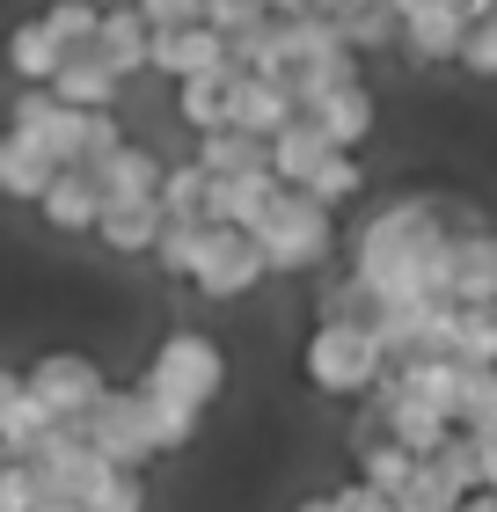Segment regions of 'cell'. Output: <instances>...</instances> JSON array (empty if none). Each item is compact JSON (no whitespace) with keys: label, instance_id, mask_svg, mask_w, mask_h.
I'll return each instance as SVG.
<instances>
[{"label":"cell","instance_id":"41","mask_svg":"<svg viewBox=\"0 0 497 512\" xmlns=\"http://www.w3.org/2000/svg\"><path fill=\"white\" fill-rule=\"evenodd\" d=\"M468 439H476V483H483V491L497 498V425H483V432H468Z\"/></svg>","mask_w":497,"mask_h":512},{"label":"cell","instance_id":"26","mask_svg":"<svg viewBox=\"0 0 497 512\" xmlns=\"http://www.w3.org/2000/svg\"><path fill=\"white\" fill-rule=\"evenodd\" d=\"M454 352L468 366H497V293L454 300Z\"/></svg>","mask_w":497,"mask_h":512},{"label":"cell","instance_id":"10","mask_svg":"<svg viewBox=\"0 0 497 512\" xmlns=\"http://www.w3.org/2000/svg\"><path fill=\"white\" fill-rule=\"evenodd\" d=\"M278 198H286V183H278L271 169H256V176H227V183H212V198H205V227L256 235V227L278 213Z\"/></svg>","mask_w":497,"mask_h":512},{"label":"cell","instance_id":"27","mask_svg":"<svg viewBox=\"0 0 497 512\" xmlns=\"http://www.w3.org/2000/svg\"><path fill=\"white\" fill-rule=\"evenodd\" d=\"M198 169L212 176V183H227V176H256L264 169V139H249V132H212V139H198Z\"/></svg>","mask_w":497,"mask_h":512},{"label":"cell","instance_id":"29","mask_svg":"<svg viewBox=\"0 0 497 512\" xmlns=\"http://www.w3.org/2000/svg\"><path fill=\"white\" fill-rule=\"evenodd\" d=\"M52 432H59V425H52V410H44L30 388H22L15 403H8V417H0V447H8V461H30Z\"/></svg>","mask_w":497,"mask_h":512},{"label":"cell","instance_id":"24","mask_svg":"<svg viewBox=\"0 0 497 512\" xmlns=\"http://www.w3.org/2000/svg\"><path fill=\"white\" fill-rule=\"evenodd\" d=\"M205 198H212V176L198 169V161H183V169H161L154 205H161V220H169V227H205Z\"/></svg>","mask_w":497,"mask_h":512},{"label":"cell","instance_id":"5","mask_svg":"<svg viewBox=\"0 0 497 512\" xmlns=\"http://www.w3.org/2000/svg\"><path fill=\"white\" fill-rule=\"evenodd\" d=\"M8 125L22 139H37L52 169H81V161H88V118H81V110H66V103H52V88H22Z\"/></svg>","mask_w":497,"mask_h":512},{"label":"cell","instance_id":"11","mask_svg":"<svg viewBox=\"0 0 497 512\" xmlns=\"http://www.w3.org/2000/svg\"><path fill=\"white\" fill-rule=\"evenodd\" d=\"M373 395H381V410H388V439H395V447L410 454V461H432V454L446 447V439H454V425H446L439 410H424V403H410V395L395 388V374H388L381 388H373Z\"/></svg>","mask_w":497,"mask_h":512},{"label":"cell","instance_id":"44","mask_svg":"<svg viewBox=\"0 0 497 512\" xmlns=\"http://www.w3.org/2000/svg\"><path fill=\"white\" fill-rule=\"evenodd\" d=\"M454 512H497V498H490V491H468V498H461Z\"/></svg>","mask_w":497,"mask_h":512},{"label":"cell","instance_id":"1","mask_svg":"<svg viewBox=\"0 0 497 512\" xmlns=\"http://www.w3.org/2000/svg\"><path fill=\"white\" fill-rule=\"evenodd\" d=\"M300 374L315 381L322 395H373L388 381V359H381V337L351 315H329L315 337L300 344Z\"/></svg>","mask_w":497,"mask_h":512},{"label":"cell","instance_id":"45","mask_svg":"<svg viewBox=\"0 0 497 512\" xmlns=\"http://www.w3.org/2000/svg\"><path fill=\"white\" fill-rule=\"evenodd\" d=\"M293 512H337V491H329V498H300Z\"/></svg>","mask_w":497,"mask_h":512},{"label":"cell","instance_id":"47","mask_svg":"<svg viewBox=\"0 0 497 512\" xmlns=\"http://www.w3.org/2000/svg\"><path fill=\"white\" fill-rule=\"evenodd\" d=\"M388 8H395V15H410V8H424V0H388Z\"/></svg>","mask_w":497,"mask_h":512},{"label":"cell","instance_id":"2","mask_svg":"<svg viewBox=\"0 0 497 512\" xmlns=\"http://www.w3.org/2000/svg\"><path fill=\"white\" fill-rule=\"evenodd\" d=\"M147 395H169V403H191L205 410L212 395L227 388V352L212 344L205 330H169L154 344V366H147V381H139Z\"/></svg>","mask_w":497,"mask_h":512},{"label":"cell","instance_id":"19","mask_svg":"<svg viewBox=\"0 0 497 512\" xmlns=\"http://www.w3.org/2000/svg\"><path fill=\"white\" fill-rule=\"evenodd\" d=\"M59 169L44 161V147L37 139H22L15 125H0V198H44V183H52Z\"/></svg>","mask_w":497,"mask_h":512},{"label":"cell","instance_id":"7","mask_svg":"<svg viewBox=\"0 0 497 512\" xmlns=\"http://www.w3.org/2000/svg\"><path fill=\"white\" fill-rule=\"evenodd\" d=\"M256 278H271L264 271V256H256L249 235H234V227H205V242H198V264H191V286L205 300H242Z\"/></svg>","mask_w":497,"mask_h":512},{"label":"cell","instance_id":"18","mask_svg":"<svg viewBox=\"0 0 497 512\" xmlns=\"http://www.w3.org/2000/svg\"><path fill=\"white\" fill-rule=\"evenodd\" d=\"M329 154H337V147H329V139H322L315 125H307V118H293V125H286V132H278L271 147H264V169H271L278 183H286V191H300V183L315 176Z\"/></svg>","mask_w":497,"mask_h":512},{"label":"cell","instance_id":"42","mask_svg":"<svg viewBox=\"0 0 497 512\" xmlns=\"http://www.w3.org/2000/svg\"><path fill=\"white\" fill-rule=\"evenodd\" d=\"M439 8H454V15L468 22V30H476V22H483V15H497V0H439Z\"/></svg>","mask_w":497,"mask_h":512},{"label":"cell","instance_id":"40","mask_svg":"<svg viewBox=\"0 0 497 512\" xmlns=\"http://www.w3.org/2000/svg\"><path fill=\"white\" fill-rule=\"evenodd\" d=\"M0 512H37V476L22 469V461L0 469Z\"/></svg>","mask_w":497,"mask_h":512},{"label":"cell","instance_id":"16","mask_svg":"<svg viewBox=\"0 0 497 512\" xmlns=\"http://www.w3.org/2000/svg\"><path fill=\"white\" fill-rule=\"evenodd\" d=\"M37 213H44V227H59V235H88V227L103 220V198H96V183H88V169H59L44 183Z\"/></svg>","mask_w":497,"mask_h":512},{"label":"cell","instance_id":"14","mask_svg":"<svg viewBox=\"0 0 497 512\" xmlns=\"http://www.w3.org/2000/svg\"><path fill=\"white\" fill-rule=\"evenodd\" d=\"M293 118H300V103H293L286 81H249V74L234 81V125L227 132H249V139H264V147H271Z\"/></svg>","mask_w":497,"mask_h":512},{"label":"cell","instance_id":"25","mask_svg":"<svg viewBox=\"0 0 497 512\" xmlns=\"http://www.w3.org/2000/svg\"><path fill=\"white\" fill-rule=\"evenodd\" d=\"M337 37H344V52L359 59V52H373V44H388V37H402V15L388 8V0H344L337 15Z\"/></svg>","mask_w":497,"mask_h":512},{"label":"cell","instance_id":"38","mask_svg":"<svg viewBox=\"0 0 497 512\" xmlns=\"http://www.w3.org/2000/svg\"><path fill=\"white\" fill-rule=\"evenodd\" d=\"M132 8L147 30H191V22H205V0H132Z\"/></svg>","mask_w":497,"mask_h":512},{"label":"cell","instance_id":"6","mask_svg":"<svg viewBox=\"0 0 497 512\" xmlns=\"http://www.w3.org/2000/svg\"><path fill=\"white\" fill-rule=\"evenodd\" d=\"M81 439L96 447V461H110V469H139V461L154 454L147 417H139V388H110L103 403L81 417Z\"/></svg>","mask_w":497,"mask_h":512},{"label":"cell","instance_id":"20","mask_svg":"<svg viewBox=\"0 0 497 512\" xmlns=\"http://www.w3.org/2000/svg\"><path fill=\"white\" fill-rule=\"evenodd\" d=\"M234 81H242V74H205V81H183V88H176V118L191 125L198 139L227 132V125H234Z\"/></svg>","mask_w":497,"mask_h":512},{"label":"cell","instance_id":"35","mask_svg":"<svg viewBox=\"0 0 497 512\" xmlns=\"http://www.w3.org/2000/svg\"><path fill=\"white\" fill-rule=\"evenodd\" d=\"M410 476H417V461L402 454L395 439H381V447H366V454H359V483H366V491H381V498H395Z\"/></svg>","mask_w":497,"mask_h":512},{"label":"cell","instance_id":"30","mask_svg":"<svg viewBox=\"0 0 497 512\" xmlns=\"http://www.w3.org/2000/svg\"><path fill=\"white\" fill-rule=\"evenodd\" d=\"M139 417H147L154 454H169V447H191V439H198V417H205V410L169 403V395H147V388H139Z\"/></svg>","mask_w":497,"mask_h":512},{"label":"cell","instance_id":"21","mask_svg":"<svg viewBox=\"0 0 497 512\" xmlns=\"http://www.w3.org/2000/svg\"><path fill=\"white\" fill-rule=\"evenodd\" d=\"M59 66H66V52H59V37L44 30V22H15V30H8V74H15V81L52 88Z\"/></svg>","mask_w":497,"mask_h":512},{"label":"cell","instance_id":"33","mask_svg":"<svg viewBox=\"0 0 497 512\" xmlns=\"http://www.w3.org/2000/svg\"><path fill=\"white\" fill-rule=\"evenodd\" d=\"M388 505H395V512H454V505H461V491L439 476V461H417V476L402 483Z\"/></svg>","mask_w":497,"mask_h":512},{"label":"cell","instance_id":"8","mask_svg":"<svg viewBox=\"0 0 497 512\" xmlns=\"http://www.w3.org/2000/svg\"><path fill=\"white\" fill-rule=\"evenodd\" d=\"M439 235H446V227H439V205L432 198H395V205H381V213L359 227V256H351V264H381V256L424 249Z\"/></svg>","mask_w":497,"mask_h":512},{"label":"cell","instance_id":"12","mask_svg":"<svg viewBox=\"0 0 497 512\" xmlns=\"http://www.w3.org/2000/svg\"><path fill=\"white\" fill-rule=\"evenodd\" d=\"M300 118L315 125L337 154H359V139L373 132V96H366V81H351V88H329V96H315Z\"/></svg>","mask_w":497,"mask_h":512},{"label":"cell","instance_id":"3","mask_svg":"<svg viewBox=\"0 0 497 512\" xmlns=\"http://www.w3.org/2000/svg\"><path fill=\"white\" fill-rule=\"evenodd\" d=\"M256 256H264V271H315L329 249H337V213H322L315 198L286 191L278 198V213L256 227Z\"/></svg>","mask_w":497,"mask_h":512},{"label":"cell","instance_id":"37","mask_svg":"<svg viewBox=\"0 0 497 512\" xmlns=\"http://www.w3.org/2000/svg\"><path fill=\"white\" fill-rule=\"evenodd\" d=\"M198 242H205V227H161L154 264L169 271V278H191V264H198Z\"/></svg>","mask_w":497,"mask_h":512},{"label":"cell","instance_id":"9","mask_svg":"<svg viewBox=\"0 0 497 512\" xmlns=\"http://www.w3.org/2000/svg\"><path fill=\"white\" fill-rule=\"evenodd\" d=\"M147 66L183 88V81H205V74H234V44L220 30H205V22H191V30H154Z\"/></svg>","mask_w":497,"mask_h":512},{"label":"cell","instance_id":"34","mask_svg":"<svg viewBox=\"0 0 497 512\" xmlns=\"http://www.w3.org/2000/svg\"><path fill=\"white\" fill-rule=\"evenodd\" d=\"M37 22L59 37V52H88V44H96V22H103V8H88V0H52V8H44Z\"/></svg>","mask_w":497,"mask_h":512},{"label":"cell","instance_id":"32","mask_svg":"<svg viewBox=\"0 0 497 512\" xmlns=\"http://www.w3.org/2000/svg\"><path fill=\"white\" fill-rule=\"evenodd\" d=\"M74 505L81 512H147V491H139V469H110V461H103Z\"/></svg>","mask_w":497,"mask_h":512},{"label":"cell","instance_id":"43","mask_svg":"<svg viewBox=\"0 0 497 512\" xmlns=\"http://www.w3.org/2000/svg\"><path fill=\"white\" fill-rule=\"evenodd\" d=\"M15 395H22V374H8V366H0V417H8Z\"/></svg>","mask_w":497,"mask_h":512},{"label":"cell","instance_id":"28","mask_svg":"<svg viewBox=\"0 0 497 512\" xmlns=\"http://www.w3.org/2000/svg\"><path fill=\"white\" fill-rule=\"evenodd\" d=\"M497 293V235H454V300Z\"/></svg>","mask_w":497,"mask_h":512},{"label":"cell","instance_id":"23","mask_svg":"<svg viewBox=\"0 0 497 512\" xmlns=\"http://www.w3.org/2000/svg\"><path fill=\"white\" fill-rule=\"evenodd\" d=\"M161 205H103V220H96V235L117 249V256H154L161 242Z\"/></svg>","mask_w":497,"mask_h":512},{"label":"cell","instance_id":"15","mask_svg":"<svg viewBox=\"0 0 497 512\" xmlns=\"http://www.w3.org/2000/svg\"><path fill=\"white\" fill-rule=\"evenodd\" d=\"M147 44H154V30L139 22V8H103V22H96V52L117 81H132V74H147Z\"/></svg>","mask_w":497,"mask_h":512},{"label":"cell","instance_id":"13","mask_svg":"<svg viewBox=\"0 0 497 512\" xmlns=\"http://www.w3.org/2000/svg\"><path fill=\"white\" fill-rule=\"evenodd\" d=\"M88 183H96V198L103 205H154V191H161V161L147 154V147H117L110 161H96L88 169Z\"/></svg>","mask_w":497,"mask_h":512},{"label":"cell","instance_id":"46","mask_svg":"<svg viewBox=\"0 0 497 512\" xmlns=\"http://www.w3.org/2000/svg\"><path fill=\"white\" fill-rule=\"evenodd\" d=\"M37 512H81L74 498H37Z\"/></svg>","mask_w":497,"mask_h":512},{"label":"cell","instance_id":"36","mask_svg":"<svg viewBox=\"0 0 497 512\" xmlns=\"http://www.w3.org/2000/svg\"><path fill=\"white\" fill-rule=\"evenodd\" d=\"M264 0H205V30H220L227 44H242V37H256L264 30Z\"/></svg>","mask_w":497,"mask_h":512},{"label":"cell","instance_id":"22","mask_svg":"<svg viewBox=\"0 0 497 512\" xmlns=\"http://www.w3.org/2000/svg\"><path fill=\"white\" fill-rule=\"evenodd\" d=\"M461 37H468V22L454 8H439V0H424V8L402 15V44H410L417 59H461Z\"/></svg>","mask_w":497,"mask_h":512},{"label":"cell","instance_id":"48","mask_svg":"<svg viewBox=\"0 0 497 512\" xmlns=\"http://www.w3.org/2000/svg\"><path fill=\"white\" fill-rule=\"evenodd\" d=\"M0 469H8V447H0Z\"/></svg>","mask_w":497,"mask_h":512},{"label":"cell","instance_id":"39","mask_svg":"<svg viewBox=\"0 0 497 512\" xmlns=\"http://www.w3.org/2000/svg\"><path fill=\"white\" fill-rule=\"evenodd\" d=\"M461 66H468V74H483V81H497V15H483L476 30L461 37Z\"/></svg>","mask_w":497,"mask_h":512},{"label":"cell","instance_id":"17","mask_svg":"<svg viewBox=\"0 0 497 512\" xmlns=\"http://www.w3.org/2000/svg\"><path fill=\"white\" fill-rule=\"evenodd\" d=\"M117 88H125V81H117L96 52H66L59 81H52V103L81 110V118H96V110H110V103H117Z\"/></svg>","mask_w":497,"mask_h":512},{"label":"cell","instance_id":"31","mask_svg":"<svg viewBox=\"0 0 497 512\" xmlns=\"http://www.w3.org/2000/svg\"><path fill=\"white\" fill-rule=\"evenodd\" d=\"M359 191H366V169H359V154H329L322 169L300 183V198H315L322 213H337V205H351Z\"/></svg>","mask_w":497,"mask_h":512},{"label":"cell","instance_id":"4","mask_svg":"<svg viewBox=\"0 0 497 512\" xmlns=\"http://www.w3.org/2000/svg\"><path fill=\"white\" fill-rule=\"evenodd\" d=\"M22 388H30L37 403L52 410V425H81V417L110 395L103 366H96V359H81V352H44L30 374H22Z\"/></svg>","mask_w":497,"mask_h":512}]
</instances>
